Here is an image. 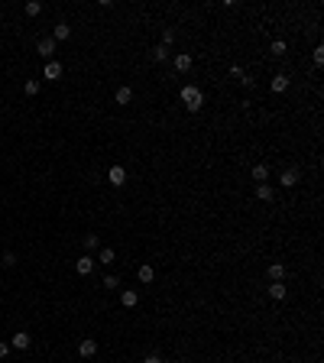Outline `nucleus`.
<instances>
[{
  "instance_id": "f257e3e1",
  "label": "nucleus",
  "mask_w": 324,
  "mask_h": 363,
  "mask_svg": "<svg viewBox=\"0 0 324 363\" xmlns=\"http://www.w3.org/2000/svg\"><path fill=\"white\" fill-rule=\"evenodd\" d=\"M178 98H182V104L188 107V114H198L204 107V94H201V88H198V85H185Z\"/></svg>"
},
{
  "instance_id": "f03ea898",
  "label": "nucleus",
  "mask_w": 324,
  "mask_h": 363,
  "mask_svg": "<svg viewBox=\"0 0 324 363\" xmlns=\"http://www.w3.org/2000/svg\"><path fill=\"white\" fill-rule=\"evenodd\" d=\"M298 182H301V169H298V166L282 169V175H279V185H282V188H295Z\"/></svg>"
},
{
  "instance_id": "7ed1b4c3",
  "label": "nucleus",
  "mask_w": 324,
  "mask_h": 363,
  "mask_svg": "<svg viewBox=\"0 0 324 363\" xmlns=\"http://www.w3.org/2000/svg\"><path fill=\"white\" fill-rule=\"evenodd\" d=\"M107 182L114 185V188H123V182H127V169H123V166H110L107 169Z\"/></svg>"
},
{
  "instance_id": "20e7f679",
  "label": "nucleus",
  "mask_w": 324,
  "mask_h": 363,
  "mask_svg": "<svg viewBox=\"0 0 324 363\" xmlns=\"http://www.w3.org/2000/svg\"><path fill=\"white\" fill-rule=\"evenodd\" d=\"M30 344H33V337L26 331H17L10 337V350H30Z\"/></svg>"
},
{
  "instance_id": "39448f33",
  "label": "nucleus",
  "mask_w": 324,
  "mask_h": 363,
  "mask_svg": "<svg viewBox=\"0 0 324 363\" xmlns=\"http://www.w3.org/2000/svg\"><path fill=\"white\" fill-rule=\"evenodd\" d=\"M55 46H59V43H55L52 36H46V39H39V46H36V49H39V56H43L46 62H52V56H55Z\"/></svg>"
},
{
  "instance_id": "423d86ee",
  "label": "nucleus",
  "mask_w": 324,
  "mask_h": 363,
  "mask_svg": "<svg viewBox=\"0 0 324 363\" xmlns=\"http://www.w3.org/2000/svg\"><path fill=\"white\" fill-rule=\"evenodd\" d=\"M62 75H65V68H62V62H55V59H52V62H46V75H43L46 81H59Z\"/></svg>"
},
{
  "instance_id": "0eeeda50",
  "label": "nucleus",
  "mask_w": 324,
  "mask_h": 363,
  "mask_svg": "<svg viewBox=\"0 0 324 363\" xmlns=\"http://www.w3.org/2000/svg\"><path fill=\"white\" fill-rule=\"evenodd\" d=\"M288 85H292V81H288V75H272V81H269V88H272V94H285L288 91Z\"/></svg>"
},
{
  "instance_id": "6e6552de",
  "label": "nucleus",
  "mask_w": 324,
  "mask_h": 363,
  "mask_svg": "<svg viewBox=\"0 0 324 363\" xmlns=\"http://www.w3.org/2000/svg\"><path fill=\"white\" fill-rule=\"evenodd\" d=\"M120 305L123 308H136V305H140V292H136V289H123L120 292Z\"/></svg>"
},
{
  "instance_id": "1a4fd4ad",
  "label": "nucleus",
  "mask_w": 324,
  "mask_h": 363,
  "mask_svg": "<svg viewBox=\"0 0 324 363\" xmlns=\"http://www.w3.org/2000/svg\"><path fill=\"white\" fill-rule=\"evenodd\" d=\"M52 39H55V43H62V39H72V26H68L65 20H59V23H55V30H52Z\"/></svg>"
},
{
  "instance_id": "9d476101",
  "label": "nucleus",
  "mask_w": 324,
  "mask_h": 363,
  "mask_svg": "<svg viewBox=\"0 0 324 363\" xmlns=\"http://www.w3.org/2000/svg\"><path fill=\"white\" fill-rule=\"evenodd\" d=\"M256 198H259V201H272V198H275V188H272L269 182H259L256 185Z\"/></svg>"
},
{
  "instance_id": "9b49d317",
  "label": "nucleus",
  "mask_w": 324,
  "mask_h": 363,
  "mask_svg": "<svg viewBox=\"0 0 324 363\" xmlns=\"http://www.w3.org/2000/svg\"><path fill=\"white\" fill-rule=\"evenodd\" d=\"M172 65H175V72H188L191 68V56H185V52H175V59H172Z\"/></svg>"
},
{
  "instance_id": "f8f14e48",
  "label": "nucleus",
  "mask_w": 324,
  "mask_h": 363,
  "mask_svg": "<svg viewBox=\"0 0 324 363\" xmlns=\"http://www.w3.org/2000/svg\"><path fill=\"white\" fill-rule=\"evenodd\" d=\"M78 353H81V357H94V353H98V340L85 337V340H81V347H78Z\"/></svg>"
},
{
  "instance_id": "ddd939ff",
  "label": "nucleus",
  "mask_w": 324,
  "mask_h": 363,
  "mask_svg": "<svg viewBox=\"0 0 324 363\" xmlns=\"http://www.w3.org/2000/svg\"><path fill=\"white\" fill-rule=\"evenodd\" d=\"M91 269H94V256H81L78 263H75V272H78V276H88Z\"/></svg>"
},
{
  "instance_id": "4468645a",
  "label": "nucleus",
  "mask_w": 324,
  "mask_h": 363,
  "mask_svg": "<svg viewBox=\"0 0 324 363\" xmlns=\"http://www.w3.org/2000/svg\"><path fill=\"white\" fill-rule=\"evenodd\" d=\"M266 276H269L272 282H282V279H285V266H282V263H269V269H266Z\"/></svg>"
},
{
  "instance_id": "2eb2a0df",
  "label": "nucleus",
  "mask_w": 324,
  "mask_h": 363,
  "mask_svg": "<svg viewBox=\"0 0 324 363\" xmlns=\"http://www.w3.org/2000/svg\"><path fill=\"white\" fill-rule=\"evenodd\" d=\"M114 101H117V104H130V101H133V88L120 85V88H117V94H114Z\"/></svg>"
},
{
  "instance_id": "dca6fc26",
  "label": "nucleus",
  "mask_w": 324,
  "mask_h": 363,
  "mask_svg": "<svg viewBox=\"0 0 324 363\" xmlns=\"http://www.w3.org/2000/svg\"><path fill=\"white\" fill-rule=\"evenodd\" d=\"M136 279H140L143 285H149L156 279V269H153V266H140V269H136Z\"/></svg>"
},
{
  "instance_id": "f3484780",
  "label": "nucleus",
  "mask_w": 324,
  "mask_h": 363,
  "mask_svg": "<svg viewBox=\"0 0 324 363\" xmlns=\"http://www.w3.org/2000/svg\"><path fill=\"white\" fill-rule=\"evenodd\" d=\"M250 175H253V182H256V185H259V182H266V179H269V166H263V162H256Z\"/></svg>"
},
{
  "instance_id": "a211bd4d",
  "label": "nucleus",
  "mask_w": 324,
  "mask_h": 363,
  "mask_svg": "<svg viewBox=\"0 0 324 363\" xmlns=\"http://www.w3.org/2000/svg\"><path fill=\"white\" fill-rule=\"evenodd\" d=\"M285 295H288V289H285L282 282H272V285H269V298H272V302H282Z\"/></svg>"
},
{
  "instance_id": "6ab92c4d",
  "label": "nucleus",
  "mask_w": 324,
  "mask_h": 363,
  "mask_svg": "<svg viewBox=\"0 0 324 363\" xmlns=\"http://www.w3.org/2000/svg\"><path fill=\"white\" fill-rule=\"evenodd\" d=\"M114 259H117V253L110 250V246H104V250L98 253V263H101V266H114Z\"/></svg>"
},
{
  "instance_id": "aec40b11",
  "label": "nucleus",
  "mask_w": 324,
  "mask_h": 363,
  "mask_svg": "<svg viewBox=\"0 0 324 363\" xmlns=\"http://www.w3.org/2000/svg\"><path fill=\"white\" fill-rule=\"evenodd\" d=\"M149 59H153V62H165V59H169V49H165L162 43L153 46V49H149Z\"/></svg>"
},
{
  "instance_id": "412c9836",
  "label": "nucleus",
  "mask_w": 324,
  "mask_h": 363,
  "mask_svg": "<svg viewBox=\"0 0 324 363\" xmlns=\"http://www.w3.org/2000/svg\"><path fill=\"white\" fill-rule=\"evenodd\" d=\"M39 88H43V81H39V78H30V81L23 85V91H26V94L33 98V94H39Z\"/></svg>"
},
{
  "instance_id": "4be33fe9",
  "label": "nucleus",
  "mask_w": 324,
  "mask_h": 363,
  "mask_svg": "<svg viewBox=\"0 0 324 363\" xmlns=\"http://www.w3.org/2000/svg\"><path fill=\"white\" fill-rule=\"evenodd\" d=\"M101 285H104V289H120V276L107 272V276H104V282H101Z\"/></svg>"
},
{
  "instance_id": "5701e85b",
  "label": "nucleus",
  "mask_w": 324,
  "mask_h": 363,
  "mask_svg": "<svg viewBox=\"0 0 324 363\" xmlns=\"http://www.w3.org/2000/svg\"><path fill=\"white\" fill-rule=\"evenodd\" d=\"M39 13H43V4H39V0H30V4H26V17H39Z\"/></svg>"
},
{
  "instance_id": "b1692460",
  "label": "nucleus",
  "mask_w": 324,
  "mask_h": 363,
  "mask_svg": "<svg viewBox=\"0 0 324 363\" xmlns=\"http://www.w3.org/2000/svg\"><path fill=\"white\" fill-rule=\"evenodd\" d=\"M285 49H288V46H285V39H275V43L269 46V52H272V56H285Z\"/></svg>"
},
{
  "instance_id": "393cba45",
  "label": "nucleus",
  "mask_w": 324,
  "mask_h": 363,
  "mask_svg": "<svg viewBox=\"0 0 324 363\" xmlns=\"http://www.w3.org/2000/svg\"><path fill=\"white\" fill-rule=\"evenodd\" d=\"M172 43H175V30H162V46L169 49Z\"/></svg>"
},
{
  "instance_id": "a878e982",
  "label": "nucleus",
  "mask_w": 324,
  "mask_h": 363,
  "mask_svg": "<svg viewBox=\"0 0 324 363\" xmlns=\"http://www.w3.org/2000/svg\"><path fill=\"white\" fill-rule=\"evenodd\" d=\"M311 59H314V65H324V46H314Z\"/></svg>"
},
{
  "instance_id": "bb28decb",
  "label": "nucleus",
  "mask_w": 324,
  "mask_h": 363,
  "mask_svg": "<svg viewBox=\"0 0 324 363\" xmlns=\"http://www.w3.org/2000/svg\"><path fill=\"white\" fill-rule=\"evenodd\" d=\"M85 246L88 250H98V234H85Z\"/></svg>"
},
{
  "instance_id": "cd10ccee",
  "label": "nucleus",
  "mask_w": 324,
  "mask_h": 363,
  "mask_svg": "<svg viewBox=\"0 0 324 363\" xmlns=\"http://www.w3.org/2000/svg\"><path fill=\"white\" fill-rule=\"evenodd\" d=\"M4 266H17V253H13V250L4 253Z\"/></svg>"
},
{
  "instance_id": "c85d7f7f",
  "label": "nucleus",
  "mask_w": 324,
  "mask_h": 363,
  "mask_svg": "<svg viewBox=\"0 0 324 363\" xmlns=\"http://www.w3.org/2000/svg\"><path fill=\"white\" fill-rule=\"evenodd\" d=\"M230 78H240V81H243V78H246V75H243V68H240V65H233V68H230Z\"/></svg>"
},
{
  "instance_id": "c756f323",
  "label": "nucleus",
  "mask_w": 324,
  "mask_h": 363,
  "mask_svg": "<svg viewBox=\"0 0 324 363\" xmlns=\"http://www.w3.org/2000/svg\"><path fill=\"white\" fill-rule=\"evenodd\" d=\"M143 363H165V360L159 357V353H146V360H143Z\"/></svg>"
},
{
  "instance_id": "7c9ffc66",
  "label": "nucleus",
  "mask_w": 324,
  "mask_h": 363,
  "mask_svg": "<svg viewBox=\"0 0 324 363\" xmlns=\"http://www.w3.org/2000/svg\"><path fill=\"white\" fill-rule=\"evenodd\" d=\"M7 353H10V344H7V340H0V360H4Z\"/></svg>"
}]
</instances>
